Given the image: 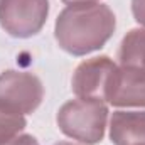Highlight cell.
<instances>
[{
  "label": "cell",
  "mask_w": 145,
  "mask_h": 145,
  "mask_svg": "<svg viewBox=\"0 0 145 145\" xmlns=\"http://www.w3.org/2000/svg\"><path fill=\"white\" fill-rule=\"evenodd\" d=\"M116 29V19L108 5L100 2L72 3L63 8L54 24V37L71 56H86L101 49Z\"/></svg>",
  "instance_id": "obj_1"
},
{
  "label": "cell",
  "mask_w": 145,
  "mask_h": 145,
  "mask_svg": "<svg viewBox=\"0 0 145 145\" xmlns=\"http://www.w3.org/2000/svg\"><path fill=\"white\" fill-rule=\"evenodd\" d=\"M56 121L66 137L86 145H96L105 137L108 106L101 100H69L59 108Z\"/></svg>",
  "instance_id": "obj_2"
},
{
  "label": "cell",
  "mask_w": 145,
  "mask_h": 145,
  "mask_svg": "<svg viewBox=\"0 0 145 145\" xmlns=\"http://www.w3.org/2000/svg\"><path fill=\"white\" fill-rule=\"evenodd\" d=\"M49 15V0H0V25L12 37L39 34Z\"/></svg>",
  "instance_id": "obj_3"
},
{
  "label": "cell",
  "mask_w": 145,
  "mask_h": 145,
  "mask_svg": "<svg viewBox=\"0 0 145 145\" xmlns=\"http://www.w3.org/2000/svg\"><path fill=\"white\" fill-rule=\"evenodd\" d=\"M44 98L42 81L32 72L7 69L0 72V105L20 115L39 108Z\"/></svg>",
  "instance_id": "obj_4"
},
{
  "label": "cell",
  "mask_w": 145,
  "mask_h": 145,
  "mask_svg": "<svg viewBox=\"0 0 145 145\" xmlns=\"http://www.w3.org/2000/svg\"><path fill=\"white\" fill-rule=\"evenodd\" d=\"M105 101L120 108H145V71L130 66H116L105 88Z\"/></svg>",
  "instance_id": "obj_5"
},
{
  "label": "cell",
  "mask_w": 145,
  "mask_h": 145,
  "mask_svg": "<svg viewBox=\"0 0 145 145\" xmlns=\"http://www.w3.org/2000/svg\"><path fill=\"white\" fill-rule=\"evenodd\" d=\"M116 68L108 56H96L83 61L72 72L71 88L78 98H91L105 101V88L110 74Z\"/></svg>",
  "instance_id": "obj_6"
},
{
  "label": "cell",
  "mask_w": 145,
  "mask_h": 145,
  "mask_svg": "<svg viewBox=\"0 0 145 145\" xmlns=\"http://www.w3.org/2000/svg\"><path fill=\"white\" fill-rule=\"evenodd\" d=\"M110 140L113 145H145V111H113Z\"/></svg>",
  "instance_id": "obj_7"
},
{
  "label": "cell",
  "mask_w": 145,
  "mask_h": 145,
  "mask_svg": "<svg viewBox=\"0 0 145 145\" xmlns=\"http://www.w3.org/2000/svg\"><path fill=\"white\" fill-rule=\"evenodd\" d=\"M120 66H130L145 71V29L128 31L118 49Z\"/></svg>",
  "instance_id": "obj_8"
},
{
  "label": "cell",
  "mask_w": 145,
  "mask_h": 145,
  "mask_svg": "<svg viewBox=\"0 0 145 145\" xmlns=\"http://www.w3.org/2000/svg\"><path fill=\"white\" fill-rule=\"evenodd\" d=\"M25 127H27V120L24 115L15 113L0 105V144L20 135V132Z\"/></svg>",
  "instance_id": "obj_9"
},
{
  "label": "cell",
  "mask_w": 145,
  "mask_h": 145,
  "mask_svg": "<svg viewBox=\"0 0 145 145\" xmlns=\"http://www.w3.org/2000/svg\"><path fill=\"white\" fill-rule=\"evenodd\" d=\"M132 14L140 25H145V0H132Z\"/></svg>",
  "instance_id": "obj_10"
},
{
  "label": "cell",
  "mask_w": 145,
  "mask_h": 145,
  "mask_svg": "<svg viewBox=\"0 0 145 145\" xmlns=\"http://www.w3.org/2000/svg\"><path fill=\"white\" fill-rule=\"evenodd\" d=\"M0 145H40V144L37 142L36 137H32L29 133H22V135H17V137H14V138H10V140H7V142H3Z\"/></svg>",
  "instance_id": "obj_11"
},
{
  "label": "cell",
  "mask_w": 145,
  "mask_h": 145,
  "mask_svg": "<svg viewBox=\"0 0 145 145\" xmlns=\"http://www.w3.org/2000/svg\"><path fill=\"white\" fill-rule=\"evenodd\" d=\"M64 3L72 5V3H86V2H98V0H63Z\"/></svg>",
  "instance_id": "obj_12"
},
{
  "label": "cell",
  "mask_w": 145,
  "mask_h": 145,
  "mask_svg": "<svg viewBox=\"0 0 145 145\" xmlns=\"http://www.w3.org/2000/svg\"><path fill=\"white\" fill-rule=\"evenodd\" d=\"M54 145H76V144H72V142H57Z\"/></svg>",
  "instance_id": "obj_13"
}]
</instances>
